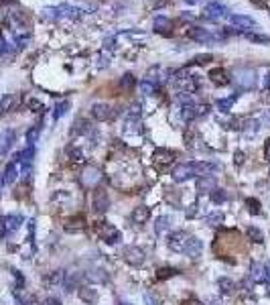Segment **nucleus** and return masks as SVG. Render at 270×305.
<instances>
[{
  "mask_svg": "<svg viewBox=\"0 0 270 305\" xmlns=\"http://www.w3.org/2000/svg\"><path fill=\"white\" fill-rule=\"evenodd\" d=\"M157 88L159 86H155L153 81H148V79H142L140 81V92L144 94V96H153V94H157Z\"/></svg>",
  "mask_w": 270,
  "mask_h": 305,
  "instance_id": "41",
  "label": "nucleus"
},
{
  "mask_svg": "<svg viewBox=\"0 0 270 305\" xmlns=\"http://www.w3.org/2000/svg\"><path fill=\"white\" fill-rule=\"evenodd\" d=\"M209 199H211V203H215V206H222V203H226V201H228V193H226L224 190L215 188V190L209 193Z\"/></svg>",
  "mask_w": 270,
  "mask_h": 305,
  "instance_id": "35",
  "label": "nucleus"
},
{
  "mask_svg": "<svg viewBox=\"0 0 270 305\" xmlns=\"http://www.w3.org/2000/svg\"><path fill=\"white\" fill-rule=\"evenodd\" d=\"M96 232H98V236L106 244H118V242H120V238H122L120 230H118L116 226H112L110 222H98L96 224Z\"/></svg>",
  "mask_w": 270,
  "mask_h": 305,
  "instance_id": "3",
  "label": "nucleus"
},
{
  "mask_svg": "<svg viewBox=\"0 0 270 305\" xmlns=\"http://www.w3.org/2000/svg\"><path fill=\"white\" fill-rule=\"evenodd\" d=\"M77 295L83 303H88V305H96L98 299H100V293L98 289H94V287H86V285H81L79 289H77Z\"/></svg>",
  "mask_w": 270,
  "mask_h": 305,
  "instance_id": "19",
  "label": "nucleus"
},
{
  "mask_svg": "<svg viewBox=\"0 0 270 305\" xmlns=\"http://www.w3.org/2000/svg\"><path fill=\"white\" fill-rule=\"evenodd\" d=\"M14 104H16V98H14L12 94H6L2 100H0V116L8 114V112L14 108Z\"/></svg>",
  "mask_w": 270,
  "mask_h": 305,
  "instance_id": "30",
  "label": "nucleus"
},
{
  "mask_svg": "<svg viewBox=\"0 0 270 305\" xmlns=\"http://www.w3.org/2000/svg\"><path fill=\"white\" fill-rule=\"evenodd\" d=\"M197 214V206H191L189 210H187V218H193Z\"/></svg>",
  "mask_w": 270,
  "mask_h": 305,
  "instance_id": "57",
  "label": "nucleus"
},
{
  "mask_svg": "<svg viewBox=\"0 0 270 305\" xmlns=\"http://www.w3.org/2000/svg\"><path fill=\"white\" fill-rule=\"evenodd\" d=\"M86 277H88L90 281H96V283H104V281H106L104 270H94V273H88Z\"/></svg>",
  "mask_w": 270,
  "mask_h": 305,
  "instance_id": "46",
  "label": "nucleus"
},
{
  "mask_svg": "<svg viewBox=\"0 0 270 305\" xmlns=\"http://www.w3.org/2000/svg\"><path fill=\"white\" fill-rule=\"evenodd\" d=\"M92 118L98 122H106V120H112L114 118V108L110 104H104V102H98V104H92V110H90Z\"/></svg>",
  "mask_w": 270,
  "mask_h": 305,
  "instance_id": "7",
  "label": "nucleus"
},
{
  "mask_svg": "<svg viewBox=\"0 0 270 305\" xmlns=\"http://www.w3.org/2000/svg\"><path fill=\"white\" fill-rule=\"evenodd\" d=\"M222 222H224V214H222V212H211V214H207V216H205V224H207V226H211V228L219 226Z\"/></svg>",
  "mask_w": 270,
  "mask_h": 305,
  "instance_id": "38",
  "label": "nucleus"
},
{
  "mask_svg": "<svg viewBox=\"0 0 270 305\" xmlns=\"http://www.w3.org/2000/svg\"><path fill=\"white\" fill-rule=\"evenodd\" d=\"M215 188H217V183H215V177H213V175H203V177L197 179V193H199V195L211 193Z\"/></svg>",
  "mask_w": 270,
  "mask_h": 305,
  "instance_id": "22",
  "label": "nucleus"
},
{
  "mask_svg": "<svg viewBox=\"0 0 270 305\" xmlns=\"http://www.w3.org/2000/svg\"><path fill=\"white\" fill-rule=\"evenodd\" d=\"M266 100H268V102H270V94H268V96H266Z\"/></svg>",
  "mask_w": 270,
  "mask_h": 305,
  "instance_id": "61",
  "label": "nucleus"
},
{
  "mask_svg": "<svg viewBox=\"0 0 270 305\" xmlns=\"http://www.w3.org/2000/svg\"><path fill=\"white\" fill-rule=\"evenodd\" d=\"M171 29H173V23L169 21L167 16H157V19H155V31L157 33H163V35H167Z\"/></svg>",
  "mask_w": 270,
  "mask_h": 305,
  "instance_id": "31",
  "label": "nucleus"
},
{
  "mask_svg": "<svg viewBox=\"0 0 270 305\" xmlns=\"http://www.w3.org/2000/svg\"><path fill=\"white\" fill-rule=\"evenodd\" d=\"M187 240H189V234L185 230H177V232H171L169 234V248L173 252H185V246H187Z\"/></svg>",
  "mask_w": 270,
  "mask_h": 305,
  "instance_id": "8",
  "label": "nucleus"
},
{
  "mask_svg": "<svg viewBox=\"0 0 270 305\" xmlns=\"http://www.w3.org/2000/svg\"><path fill=\"white\" fill-rule=\"evenodd\" d=\"M264 88H270V72H268L266 77H264Z\"/></svg>",
  "mask_w": 270,
  "mask_h": 305,
  "instance_id": "58",
  "label": "nucleus"
},
{
  "mask_svg": "<svg viewBox=\"0 0 270 305\" xmlns=\"http://www.w3.org/2000/svg\"><path fill=\"white\" fill-rule=\"evenodd\" d=\"M39 134H41V124H35V126H31L27 130V147H35L37 139H39Z\"/></svg>",
  "mask_w": 270,
  "mask_h": 305,
  "instance_id": "34",
  "label": "nucleus"
},
{
  "mask_svg": "<svg viewBox=\"0 0 270 305\" xmlns=\"http://www.w3.org/2000/svg\"><path fill=\"white\" fill-rule=\"evenodd\" d=\"M246 234H248V238H250L252 242H256V244H262V242H264V234H262V230L256 228V226H250V228L246 230Z\"/></svg>",
  "mask_w": 270,
  "mask_h": 305,
  "instance_id": "37",
  "label": "nucleus"
},
{
  "mask_svg": "<svg viewBox=\"0 0 270 305\" xmlns=\"http://www.w3.org/2000/svg\"><path fill=\"white\" fill-rule=\"evenodd\" d=\"M83 279H86V275L79 273V270H71V273H65V279H63V287H65V291L67 293H71L75 287L79 289Z\"/></svg>",
  "mask_w": 270,
  "mask_h": 305,
  "instance_id": "16",
  "label": "nucleus"
},
{
  "mask_svg": "<svg viewBox=\"0 0 270 305\" xmlns=\"http://www.w3.org/2000/svg\"><path fill=\"white\" fill-rule=\"evenodd\" d=\"M153 161L159 169H165L167 165H173L175 161V152L173 151H169V149H157L155 151V155H153Z\"/></svg>",
  "mask_w": 270,
  "mask_h": 305,
  "instance_id": "17",
  "label": "nucleus"
},
{
  "mask_svg": "<svg viewBox=\"0 0 270 305\" xmlns=\"http://www.w3.org/2000/svg\"><path fill=\"white\" fill-rule=\"evenodd\" d=\"M4 220H6V234H14L16 230L23 226V216H19V214L4 216Z\"/></svg>",
  "mask_w": 270,
  "mask_h": 305,
  "instance_id": "26",
  "label": "nucleus"
},
{
  "mask_svg": "<svg viewBox=\"0 0 270 305\" xmlns=\"http://www.w3.org/2000/svg\"><path fill=\"white\" fill-rule=\"evenodd\" d=\"M252 285H254V283L250 281V277H246V279L242 281V285H240V287H242V291H244V293H250V291H252Z\"/></svg>",
  "mask_w": 270,
  "mask_h": 305,
  "instance_id": "49",
  "label": "nucleus"
},
{
  "mask_svg": "<svg viewBox=\"0 0 270 305\" xmlns=\"http://www.w3.org/2000/svg\"><path fill=\"white\" fill-rule=\"evenodd\" d=\"M19 175H21V163L16 161V159H12V161L4 167V171H2V177H0V188H2V185L14 183Z\"/></svg>",
  "mask_w": 270,
  "mask_h": 305,
  "instance_id": "11",
  "label": "nucleus"
},
{
  "mask_svg": "<svg viewBox=\"0 0 270 305\" xmlns=\"http://www.w3.org/2000/svg\"><path fill=\"white\" fill-rule=\"evenodd\" d=\"M130 220L134 224H146L150 220V210L146 206H136L132 210V214H130Z\"/></svg>",
  "mask_w": 270,
  "mask_h": 305,
  "instance_id": "24",
  "label": "nucleus"
},
{
  "mask_svg": "<svg viewBox=\"0 0 270 305\" xmlns=\"http://www.w3.org/2000/svg\"><path fill=\"white\" fill-rule=\"evenodd\" d=\"M228 21L234 29H238V31H252V29H258V23L254 19H250V16L246 14H230L228 16Z\"/></svg>",
  "mask_w": 270,
  "mask_h": 305,
  "instance_id": "10",
  "label": "nucleus"
},
{
  "mask_svg": "<svg viewBox=\"0 0 270 305\" xmlns=\"http://www.w3.org/2000/svg\"><path fill=\"white\" fill-rule=\"evenodd\" d=\"M175 275H177V268H173V267H163V268L157 270V279L159 281L169 279V277H175Z\"/></svg>",
  "mask_w": 270,
  "mask_h": 305,
  "instance_id": "42",
  "label": "nucleus"
},
{
  "mask_svg": "<svg viewBox=\"0 0 270 305\" xmlns=\"http://www.w3.org/2000/svg\"><path fill=\"white\" fill-rule=\"evenodd\" d=\"M6 220H4V216H0V238H6Z\"/></svg>",
  "mask_w": 270,
  "mask_h": 305,
  "instance_id": "50",
  "label": "nucleus"
},
{
  "mask_svg": "<svg viewBox=\"0 0 270 305\" xmlns=\"http://www.w3.org/2000/svg\"><path fill=\"white\" fill-rule=\"evenodd\" d=\"M248 39L254 41V43H270V37H266V35H254V33H250Z\"/></svg>",
  "mask_w": 270,
  "mask_h": 305,
  "instance_id": "47",
  "label": "nucleus"
},
{
  "mask_svg": "<svg viewBox=\"0 0 270 305\" xmlns=\"http://www.w3.org/2000/svg\"><path fill=\"white\" fill-rule=\"evenodd\" d=\"M195 173L199 177H203V175H215L222 171V165L215 163V161H195Z\"/></svg>",
  "mask_w": 270,
  "mask_h": 305,
  "instance_id": "14",
  "label": "nucleus"
},
{
  "mask_svg": "<svg viewBox=\"0 0 270 305\" xmlns=\"http://www.w3.org/2000/svg\"><path fill=\"white\" fill-rule=\"evenodd\" d=\"M266 273H268V279H266V287H268V289H266V293L270 295V263L266 265Z\"/></svg>",
  "mask_w": 270,
  "mask_h": 305,
  "instance_id": "55",
  "label": "nucleus"
},
{
  "mask_svg": "<svg viewBox=\"0 0 270 305\" xmlns=\"http://www.w3.org/2000/svg\"><path fill=\"white\" fill-rule=\"evenodd\" d=\"M171 177H173V181H177V183H183V181H187V179H191V177H197L195 165H193V163H179V165H175L173 171H171Z\"/></svg>",
  "mask_w": 270,
  "mask_h": 305,
  "instance_id": "6",
  "label": "nucleus"
},
{
  "mask_svg": "<svg viewBox=\"0 0 270 305\" xmlns=\"http://www.w3.org/2000/svg\"><path fill=\"white\" fill-rule=\"evenodd\" d=\"M169 228H171V218H169V216H161V218H157V224H155V234H157V236L165 234Z\"/></svg>",
  "mask_w": 270,
  "mask_h": 305,
  "instance_id": "32",
  "label": "nucleus"
},
{
  "mask_svg": "<svg viewBox=\"0 0 270 305\" xmlns=\"http://www.w3.org/2000/svg\"><path fill=\"white\" fill-rule=\"evenodd\" d=\"M260 128H262L260 118H246V120H242V124H240V132L246 139H254L260 132Z\"/></svg>",
  "mask_w": 270,
  "mask_h": 305,
  "instance_id": "13",
  "label": "nucleus"
},
{
  "mask_svg": "<svg viewBox=\"0 0 270 305\" xmlns=\"http://www.w3.org/2000/svg\"><path fill=\"white\" fill-rule=\"evenodd\" d=\"M43 16L45 19H53V21H59V19H79L81 16V10L79 8H73L69 4H59V6H49L43 10Z\"/></svg>",
  "mask_w": 270,
  "mask_h": 305,
  "instance_id": "1",
  "label": "nucleus"
},
{
  "mask_svg": "<svg viewBox=\"0 0 270 305\" xmlns=\"http://www.w3.org/2000/svg\"><path fill=\"white\" fill-rule=\"evenodd\" d=\"M246 208H248V212H250L252 216H258V214H260V199L248 197V199H246Z\"/></svg>",
  "mask_w": 270,
  "mask_h": 305,
  "instance_id": "40",
  "label": "nucleus"
},
{
  "mask_svg": "<svg viewBox=\"0 0 270 305\" xmlns=\"http://www.w3.org/2000/svg\"><path fill=\"white\" fill-rule=\"evenodd\" d=\"M69 100H61V102H57L55 104V112H53V118L55 120H59V118H63L65 114H67V110H69Z\"/></svg>",
  "mask_w": 270,
  "mask_h": 305,
  "instance_id": "36",
  "label": "nucleus"
},
{
  "mask_svg": "<svg viewBox=\"0 0 270 305\" xmlns=\"http://www.w3.org/2000/svg\"><path fill=\"white\" fill-rule=\"evenodd\" d=\"M250 281L254 285H264L266 279H268V273H266V265L258 263V261H252L250 263V273H248Z\"/></svg>",
  "mask_w": 270,
  "mask_h": 305,
  "instance_id": "12",
  "label": "nucleus"
},
{
  "mask_svg": "<svg viewBox=\"0 0 270 305\" xmlns=\"http://www.w3.org/2000/svg\"><path fill=\"white\" fill-rule=\"evenodd\" d=\"M187 37L197 41V43H215V41H219V35H213V33H209L203 27H191L187 31Z\"/></svg>",
  "mask_w": 270,
  "mask_h": 305,
  "instance_id": "9",
  "label": "nucleus"
},
{
  "mask_svg": "<svg viewBox=\"0 0 270 305\" xmlns=\"http://www.w3.org/2000/svg\"><path fill=\"white\" fill-rule=\"evenodd\" d=\"M63 279H65V270H51V273H47L43 277V285L47 289H55V287L63 285Z\"/></svg>",
  "mask_w": 270,
  "mask_h": 305,
  "instance_id": "20",
  "label": "nucleus"
},
{
  "mask_svg": "<svg viewBox=\"0 0 270 305\" xmlns=\"http://www.w3.org/2000/svg\"><path fill=\"white\" fill-rule=\"evenodd\" d=\"M207 305H222V301H219V299H209Z\"/></svg>",
  "mask_w": 270,
  "mask_h": 305,
  "instance_id": "59",
  "label": "nucleus"
},
{
  "mask_svg": "<svg viewBox=\"0 0 270 305\" xmlns=\"http://www.w3.org/2000/svg\"><path fill=\"white\" fill-rule=\"evenodd\" d=\"M228 16H230V10L222 2H207L205 8H203V19L213 21V23L222 21V19H228Z\"/></svg>",
  "mask_w": 270,
  "mask_h": 305,
  "instance_id": "4",
  "label": "nucleus"
},
{
  "mask_svg": "<svg viewBox=\"0 0 270 305\" xmlns=\"http://www.w3.org/2000/svg\"><path fill=\"white\" fill-rule=\"evenodd\" d=\"M92 208L96 214H106L110 208V195L104 188H96L92 193Z\"/></svg>",
  "mask_w": 270,
  "mask_h": 305,
  "instance_id": "5",
  "label": "nucleus"
},
{
  "mask_svg": "<svg viewBox=\"0 0 270 305\" xmlns=\"http://www.w3.org/2000/svg\"><path fill=\"white\" fill-rule=\"evenodd\" d=\"M43 305H63V303H61L57 297H47V299L43 301Z\"/></svg>",
  "mask_w": 270,
  "mask_h": 305,
  "instance_id": "52",
  "label": "nucleus"
},
{
  "mask_svg": "<svg viewBox=\"0 0 270 305\" xmlns=\"http://www.w3.org/2000/svg\"><path fill=\"white\" fill-rule=\"evenodd\" d=\"M244 159H246V155H244L242 151L234 152V165H236V167H242V165H244Z\"/></svg>",
  "mask_w": 270,
  "mask_h": 305,
  "instance_id": "48",
  "label": "nucleus"
},
{
  "mask_svg": "<svg viewBox=\"0 0 270 305\" xmlns=\"http://www.w3.org/2000/svg\"><path fill=\"white\" fill-rule=\"evenodd\" d=\"M134 83H136V79H134V76H132V74L122 76V79H120V86H122L124 90H132V88H134Z\"/></svg>",
  "mask_w": 270,
  "mask_h": 305,
  "instance_id": "43",
  "label": "nucleus"
},
{
  "mask_svg": "<svg viewBox=\"0 0 270 305\" xmlns=\"http://www.w3.org/2000/svg\"><path fill=\"white\" fill-rule=\"evenodd\" d=\"M201 250H203V242H201L197 236H189L187 246H185V254L189 259H199L201 257Z\"/></svg>",
  "mask_w": 270,
  "mask_h": 305,
  "instance_id": "21",
  "label": "nucleus"
},
{
  "mask_svg": "<svg viewBox=\"0 0 270 305\" xmlns=\"http://www.w3.org/2000/svg\"><path fill=\"white\" fill-rule=\"evenodd\" d=\"M124 261L132 267H140L144 263V250L140 246H126L124 248Z\"/></svg>",
  "mask_w": 270,
  "mask_h": 305,
  "instance_id": "15",
  "label": "nucleus"
},
{
  "mask_svg": "<svg viewBox=\"0 0 270 305\" xmlns=\"http://www.w3.org/2000/svg\"><path fill=\"white\" fill-rule=\"evenodd\" d=\"M181 305H203L201 301H197V299H185Z\"/></svg>",
  "mask_w": 270,
  "mask_h": 305,
  "instance_id": "54",
  "label": "nucleus"
},
{
  "mask_svg": "<svg viewBox=\"0 0 270 305\" xmlns=\"http://www.w3.org/2000/svg\"><path fill=\"white\" fill-rule=\"evenodd\" d=\"M209 61H213V55H211V53H205V55H195V57L191 59V65H205V63H209Z\"/></svg>",
  "mask_w": 270,
  "mask_h": 305,
  "instance_id": "44",
  "label": "nucleus"
},
{
  "mask_svg": "<svg viewBox=\"0 0 270 305\" xmlns=\"http://www.w3.org/2000/svg\"><path fill=\"white\" fill-rule=\"evenodd\" d=\"M90 130H92V126H90V122L88 120H75L73 122V128H71V137H81V134H90Z\"/></svg>",
  "mask_w": 270,
  "mask_h": 305,
  "instance_id": "29",
  "label": "nucleus"
},
{
  "mask_svg": "<svg viewBox=\"0 0 270 305\" xmlns=\"http://www.w3.org/2000/svg\"><path fill=\"white\" fill-rule=\"evenodd\" d=\"M144 305H159V303H157V299L150 293H144Z\"/></svg>",
  "mask_w": 270,
  "mask_h": 305,
  "instance_id": "51",
  "label": "nucleus"
},
{
  "mask_svg": "<svg viewBox=\"0 0 270 305\" xmlns=\"http://www.w3.org/2000/svg\"><path fill=\"white\" fill-rule=\"evenodd\" d=\"M217 287H219V293L222 295H234L236 293V283L230 277H222L217 281Z\"/></svg>",
  "mask_w": 270,
  "mask_h": 305,
  "instance_id": "28",
  "label": "nucleus"
},
{
  "mask_svg": "<svg viewBox=\"0 0 270 305\" xmlns=\"http://www.w3.org/2000/svg\"><path fill=\"white\" fill-rule=\"evenodd\" d=\"M264 159L270 163V139L264 143Z\"/></svg>",
  "mask_w": 270,
  "mask_h": 305,
  "instance_id": "53",
  "label": "nucleus"
},
{
  "mask_svg": "<svg viewBox=\"0 0 270 305\" xmlns=\"http://www.w3.org/2000/svg\"><path fill=\"white\" fill-rule=\"evenodd\" d=\"M262 124H266V126H270V110H266V114H264V118L260 120Z\"/></svg>",
  "mask_w": 270,
  "mask_h": 305,
  "instance_id": "56",
  "label": "nucleus"
},
{
  "mask_svg": "<svg viewBox=\"0 0 270 305\" xmlns=\"http://www.w3.org/2000/svg\"><path fill=\"white\" fill-rule=\"evenodd\" d=\"M14 141H16V132L12 128H6V130L0 132V157H4L6 152L12 149Z\"/></svg>",
  "mask_w": 270,
  "mask_h": 305,
  "instance_id": "18",
  "label": "nucleus"
},
{
  "mask_svg": "<svg viewBox=\"0 0 270 305\" xmlns=\"http://www.w3.org/2000/svg\"><path fill=\"white\" fill-rule=\"evenodd\" d=\"M67 155H69V159H71L73 163H79V161H83V151H81L79 147H75V145L67 147Z\"/></svg>",
  "mask_w": 270,
  "mask_h": 305,
  "instance_id": "39",
  "label": "nucleus"
},
{
  "mask_svg": "<svg viewBox=\"0 0 270 305\" xmlns=\"http://www.w3.org/2000/svg\"><path fill=\"white\" fill-rule=\"evenodd\" d=\"M63 228H65L67 232H81L83 228H86V218H83L81 214L67 218V220H65V224H63Z\"/></svg>",
  "mask_w": 270,
  "mask_h": 305,
  "instance_id": "23",
  "label": "nucleus"
},
{
  "mask_svg": "<svg viewBox=\"0 0 270 305\" xmlns=\"http://www.w3.org/2000/svg\"><path fill=\"white\" fill-rule=\"evenodd\" d=\"M209 79H211V83H215V86H228V83L232 81L230 76H228V72L222 70V67H217V70H211V72H209Z\"/></svg>",
  "mask_w": 270,
  "mask_h": 305,
  "instance_id": "25",
  "label": "nucleus"
},
{
  "mask_svg": "<svg viewBox=\"0 0 270 305\" xmlns=\"http://www.w3.org/2000/svg\"><path fill=\"white\" fill-rule=\"evenodd\" d=\"M238 98H240V94H238V92L232 94V96H228V98H219L215 106H217V110H219V112H230V110H232V106H234V102L238 100Z\"/></svg>",
  "mask_w": 270,
  "mask_h": 305,
  "instance_id": "27",
  "label": "nucleus"
},
{
  "mask_svg": "<svg viewBox=\"0 0 270 305\" xmlns=\"http://www.w3.org/2000/svg\"><path fill=\"white\" fill-rule=\"evenodd\" d=\"M100 181H102V169L96 167V165H86V167H83V171L79 173V183L86 190L96 188Z\"/></svg>",
  "mask_w": 270,
  "mask_h": 305,
  "instance_id": "2",
  "label": "nucleus"
},
{
  "mask_svg": "<svg viewBox=\"0 0 270 305\" xmlns=\"http://www.w3.org/2000/svg\"><path fill=\"white\" fill-rule=\"evenodd\" d=\"M187 4H197V2H201V0H185Z\"/></svg>",
  "mask_w": 270,
  "mask_h": 305,
  "instance_id": "60",
  "label": "nucleus"
},
{
  "mask_svg": "<svg viewBox=\"0 0 270 305\" xmlns=\"http://www.w3.org/2000/svg\"><path fill=\"white\" fill-rule=\"evenodd\" d=\"M27 106H29L33 112H43V110H45L43 102H39V100H35V98H29V100H27Z\"/></svg>",
  "mask_w": 270,
  "mask_h": 305,
  "instance_id": "45",
  "label": "nucleus"
},
{
  "mask_svg": "<svg viewBox=\"0 0 270 305\" xmlns=\"http://www.w3.org/2000/svg\"><path fill=\"white\" fill-rule=\"evenodd\" d=\"M238 81L242 83V88H252V86H254V83H256V74L254 72H242L240 74V77H238Z\"/></svg>",
  "mask_w": 270,
  "mask_h": 305,
  "instance_id": "33",
  "label": "nucleus"
}]
</instances>
